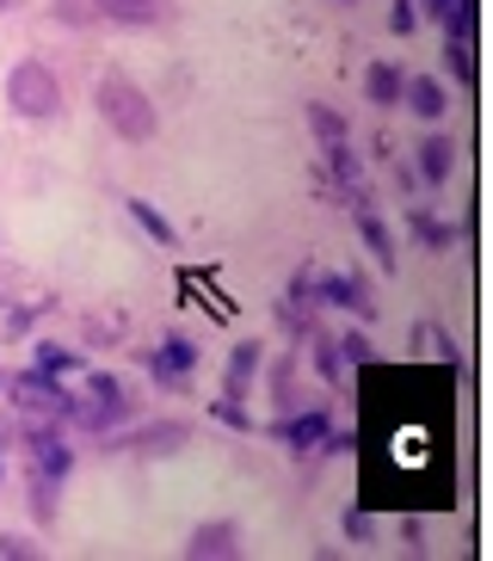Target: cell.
<instances>
[{
  "mask_svg": "<svg viewBox=\"0 0 493 561\" xmlns=\"http://www.w3.org/2000/svg\"><path fill=\"white\" fill-rule=\"evenodd\" d=\"M413 340H420V352H426V358H444V364L457 358V346H450V333H438V328H420Z\"/></svg>",
  "mask_w": 493,
  "mask_h": 561,
  "instance_id": "cell-26",
  "label": "cell"
},
{
  "mask_svg": "<svg viewBox=\"0 0 493 561\" xmlns=\"http://www.w3.org/2000/svg\"><path fill=\"white\" fill-rule=\"evenodd\" d=\"M197 358H204V346H197V340H185V333H167V340H161L154 352H142L148 377L167 382V389H180V382L197 370Z\"/></svg>",
  "mask_w": 493,
  "mask_h": 561,
  "instance_id": "cell-5",
  "label": "cell"
},
{
  "mask_svg": "<svg viewBox=\"0 0 493 561\" xmlns=\"http://www.w3.org/2000/svg\"><path fill=\"white\" fill-rule=\"evenodd\" d=\"M309 302H314V278L302 272V278H290V297H284V321H296V328H302V321H309Z\"/></svg>",
  "mask_w": 493,
  "mask_h": 561,
  "instance_id": "cell-21",
  "label": "cell"
},
{
  "mask_svg": "<svg viewBox=\"0 0 493 561\" xmlns=\"http://www.w3.org/2000/svg\"><path fill=\"white\" fill-rule=\"evenodd\" d=\"M450 68H457L462 87L481 81V62H475V37H450Z\"/></svg>",
  "mask_w": 493,
  "mask_h": 561,
  "instance_id": "cell-20",
  "label": "cell"
},
{
  "mask_svg": "<svg viewBox=\"0 0 493 561\" xmlns=\"http://www.w3.org/2000/svg\"><path fill=\"white\" fill-rule=\"evenodd\" d=\"M401 87H408V75H401L394 62H370V68H364V100L377 105V112L401 105Z\"/></svg>",
  "mask_w": 493,
  "mask_h": 561,
  "instance_id": "cell-12",
  "label": "cell"
},
{
  "mask_svg": "<svg viewBox=\"0 0 493 561\" xmlns=\"http://www.w3.org/2000/svg\"><path fill=\"white\" fill-rule=\"evenodd\" d=\"M420 7H426V13H432V19H438V25H444V19H450V13H457V7H462V0H420Z\"/></svg>",
  "mask_w": 493,
  "mask_h": 561,
  "instance_id": "cell-33",
  "label": "cell"
},
{
  "mask_svg": "<svg viewBox=\"0 0 493 561\" xmlns=\"http://www.w3.org/2000/svg\"><path fill=\"white\" fill-rule=\"evenodd\" d=\"M314 290H321L314 302H333V309H352V314H370V309H377V302H370V284H364L358 272H328Z\"/></svg>",
  "mask_w": 493,
  "mask_h": 561,
  "instance_id": "cell-9",
  "label": "cell"
},
{
  "mask_svg": "<svg viewBox=\"0 0 493 561\" xmlns=\"http://www.w3.org/2000/svg\"><path fill=\"white\" fill-rule=\"evenodd\" d=\"M0 556H7V561H32L37 549L25 543V537H0Z\"/></svg>",
  "mask_w": 493,
  "mask_h": 561,
  "instance_id": "cell-32",
  "label": "cell"
},
{
  "mask_svg": "<svg viewBox=\"0 0 493 561\" xmlns=\"http://www.w3.org/2000/svg\"><path fill=\"white\" fill-rule=\"evenodd\" d=\"M7 7H13V0H0V13H7Z\"/></svg>",
  "mask_w": 493,
  "mask_h": 561,
  "instance_id": "cell-34",
  "label": "cell"
},
{
  "mask_svg": "<svg viewBox=\"0 0 493 561\" xmlns=\"http://www.w3.org/2000/svg\"><path fill=\"white\" fill-rule=\"evenodd\" d=\"M413 234H420V241H426L432 253H444L450 241H457V229H450V222H438L432 210H413Z\"/></svg>",
  "mask_w": 493,
  "mask_h": 561,
  "instance_id": "cell-17",
  "label": "cell"
},
{
  "mask_svg": "<svg viewBox=\"0 0 493 561\" xmlns=\"http://www.w3.org/2000/svg\"><path fill=\"white\" fill-rule=\"evenodd\" d=\"M333 346H340L345 364H377V346H370L364 333H345V340H333Z\"/></svg>",
  "mask_w": 493,
  "mask_h": 561,
  "instance_id": "cell-25",
  "label": "cell"
},
{
  "mask_svg": "<svg viewBox=\"0 0 493 561\" xmlns=\"http://www.w3.org/2000/svg\"><path fill=\"white\" fill-rule=\"evenodd\" d=\"M185 556H192V561H229V556H241V525H229V518L197 525L192 537H185Z\"/></svg>",
  "mask_w": 493,
  "mask_h": 561,
  "instance_id": "cell-6",
  "label": "cell"
},
{
  "mask_svg": "<svg viewBox=\"0 0 493 561\" xmlns=\"http://www.w3.org/2000/svg\"><path fill=\"white\" fill-rule=\"evenodd\" d=\"M401 543H408L413 556H426V525H420V518H408V525H401Z\"/></svg>",
  "mask_w": 493,
  "mask_h": 561,
  "instance_id": "cell-31",
  "label": "cell"
},
{
  "mask_svg": "<svg viewBox=\"0 0 493 561\" xmlns=\"http://www.w3.org/2000/svg\"><path fill=\"white\" fill-rule=\"evenodd\" d=\"M345 537H352V543H370V537H377V525H370L364 512H345Z\"/></svg>",
  "mask_w": 493,
  "mask_h": 561,
  "instance_id": "cell-30",
  "label": "cell"
},
{
  "mask_svg": "<svg viewBox=\"0 0 493 561\" xmlns=\"http://www.w3.org/2000/svg\"><path fill=\"white\" fill-rule=\"evenodd\" d=\"M328 167L345 180V192H358V154L345 149V142H328Z\"/></svg>",
  "mask_w": 493,
  "mask_h": 561,
  "instance_id": "cell-23",
  "label": "cell"
},
{
  "mask_svg": "<svg viewBox=\"0 0 493 561\" xmlns=\"http://www.w3.org/2000/svg\"><path fill=\"white\" fill-rule=\"evenodd\" d=\"M314 364H321V377H328V382L345 377V358H340V346H333V340H314Z\"/></svg>",
  "mask_w": 493,
  "mask_h": 561,
  "instance_id": "cell-28",
  "label": "cell"
},
{
  "mask_svg": "<svg viewBox=\"0 0 493 561\" xmlns=\"http://www.w3.org/2000/svg\"><path fill=\"white\" fill-rule=\"evenodd\" d=\"M7 389H13L19 408H32V413H49V420H68L74 413V401L62 396V377H44V370H19V377H7Z\"/></svg>",
  "mask_w": 493,
  "mask_h": 561,
  "instance_id": "cell-4",
  "label": "cell"
},
{
  "mask_svg": "<svg viewBox=\"0 0 493 561\" xmlns=\"http://www.w3.org/2000/svg\"><path fill=\"white\" fill-rule=\"evenodd\" d=\"M130 445H136V450H154V457H167V450H180V445H185V426H148V432H136Z\"/></svg>",
  "mask_w": 493,
  "mask_h": 561,
  "instance_id": "cell-19",
  "label": "cell"
},
{
  "mask_svg": "<svg viewBox=\"0 0 493 561\" xmlns=\"http://www.w3.org/2000/svg\"><path fill=\"white\" fill-rule=\"evenodd\" d=\"M450 167H457V142H450V136H426V142H420V180L444 185Z\"/></svg>",
  "mask_w": 493,
  "mask_h": 561,
  "instance_id": "cell-13",
  "label": "cell"
},
{
  "mask_svg": "<svg viewBox=\"0 0 493 561\" xmlns=\"http://www.w3.org/2000/svg\"><path fill=\"white\" fill-rule=\"evenodd\" d=\"M309 130L321 136V149H328V142H345V136H352V130H345V117L333 112V105H309Z\"/></svg>",
  "mask_w": 493,
  "mask_h": 561,
  "instance_id": "cell-18",
  "label": "cell"
},
{
  "mask_svg": "<svg viewBox=\"0 0 493 561\" xmlns=\"http://www.w3.org/2000/svg\"><path fill=\"white\" fill-rule=\"evenodd\" d=\"M32 469L49 481H62L74 469V450H68V438L56 426H32Z\"/></svg>",
  "mask_w": 493,
  "mask_h": 561,
  "instance_id": "cell-8",
  "label": "cell"
},
{
  "mask_svg": "<svg viewBox=\"0 0 493 561\" xmlns=\"http://www.w3.org/2000/svg\"><path fill=\"white\" fill-rule=\"evenodd\" d=\"M93 105H99V117H105L124 142H148V136L161 130V117H154L148 93L136 81H124V75H105V81H99V93H93Z\"/></svg>",
  "mask_w": 493,
  "mask_h": 561,
  "instance_id": "cell-1",
  "label": "cell"
},
{
  "mask_svg": "<svg viewBox=\"0 0 493 561\" xmlns=\"http://www.w3.org/2000/svg\"><path fill=\"white\" fill-rule=\"evenodd\" d=\"M56 488H62V481H49V476L32 481V512H37V525H49V518H56Z\"/></svg>",
  "mask_w": 493,
  "mask_h": 561,
  "instance_id": "cell-24",
  "label": "cell"
},
{
  "mask_svg": "<svg viewBox=\"0 0 493 561\" xmlns=\"http://www.w3.org/2000/svg\"><path fill=\"white\" fill-rule=\"evenodd\" d=\"M389 25H394V37H408L413 25H420V7H413V0H394V7H389Z\"/></svg>",
  "mask_w": 493,
  "mask_h": 561,
  "instance_id": "cell-29",
  "label": "cell"
},
{
  "mask_svg": "<svg viewBox=\"0 0 493 561\" xmlns=\"http://www.w3.org/2000/svg\"><path fill=\"white\" fill-rule=\"evenodd\" d=\"M253 377H260V346L246 340V346L229 352V396H246V389H253Z\"/></svg>",
  "mask_w": 493,
  "mask_h": 561,
  "instance_id": "cell-14",
  "label": "cell"
},
{
  "mask_svg": "<svg viewBox=\"0 0 493 561\" xmlns=\"http://www.w3.org/2000/svg\"><path fill=\"white\" fill-rule=\"evenodd\" d=\"M7 105H13L19 117H56L62 112V87H56V75H49L44 62H19L13 75H7Z\"/></svg>",
  "mask_w": 493,
  "mask_h": 561,
  "instance_id": "cell-2",
  "label": "cell"
},
{
  "mask_svg": "<svg viewBox=\"0 0 493 561\" xmlns=\"http://www.w3.org/2000/svg\"><path fill=\"white\" fill-rule=\"evenodd\" d=\"M105 19H117V25H148V19L161 13V0H93Z\"/></svg>",
  "mask_w": 493,
  "mask_h": 561,
  "instance_id": "cell-15",
  "label": "cell"
},
{
  "mask_svg": "<svg viewBox=\"0 0 493 561\" xmlns=\"http://www.w3.org/2000/svg\"><path fill=\"white\" fill-rule=\"evenodd\" d=\"M216 420H222V426H234V432H253V413H246L241 408V401H234V396H222V401H216Z\"/></svg>",
  "mask_w": 493,
  "mask_h": 561,
  "instance_id": "cell-27",
  "label": "cell"
},
{
  "mask_svg": "<svg viewBox=\"0 0 493 561\" xmlns=\"http://www.w3.org/2000/svg\"><path fill=\"white\" fill-rule=\"evenodd\" d=\"M284 438L290 450H314V445H328V432H333V420H328V408H302V413H284L278 426H272Z\"/></svg>",
  "mask_w": 493,
  "mask_h": 561,
  "instance_id": "cell-7",
  "label": "cell"
},
{
  "mask_svg": "<svg viewBox=\"0 0 493 561\" xmlns=\"http://www.w3.org/2000/svg\"><path fill=\"white\" fill-rule=\"evenodd\" d=\"M124 413H130L124 382H117L112 370H93V377H87V401H74V420H81V426H93V432H112Z\"/></svg>",
  "mask_w": 493,
  "mask_h": 561,
  "instance_id": "cell-3",
  "label": "cell"
},
{
  "mask_svg": "<svg viewBox=\"0 0 493 561\" xmlns=\"http://www.w3.org/2000/svg\"><path fill=\"white\" fill-rule=\"evenodd\" d=\"M37 370H44V377H68V370H81V358H74V352H68V346H49V340H44V346H37Z\"/></svg>",
  "mask_w": 493,
  "mask_h": 561,
  "instance_id": "cell-22",
  "label": "cell"
},
{
  "mask_svg": "<svg viewBox=\"0 0 493 561\" xmlns=\"http://www.w3.org/2000/svg\"><path fill=\"white\" fill-rule=\"evenodd\" d=\"M401 100L413 105V117H426V124H438V117L450 112V93H444V81H432V75H413V81L401 87Z\"/></svg>",
  "mask_w": 493,
  "mask_h": 561,
  "instance_id": "cell-11",
  "label": "cell"
},
{
  "mask_svg": "<svg viewBox=\"0 0 493 561\" xmlns=\"http://www.w3.org/2000/svg\"><path fill=\"white\" fill-rule=\"evenodd\" d=\"M352 198V210H358V234H364V248L377 253V265L382 272H394V234H389V222H382L370 204H364V192H345Z\"/></svg>",
  "mask_w": 493,
  "mask_h": 561,
  "instance_id": "cell-10",
  "label": "cell"
},
{
  "mask_svg": "<svg viewBox=\"0 0 493 561\" xmlns=\"http://www.w3.org/2000/svg\"><path fill=\"white\" fill-rule=\"evenodd\" d=\"M0 476H7V457H0Z\"/></svg>",
  "mask_w": 493,
  "mask_h": 561,
  "instance_id": "cell-35",
  "label": "cell"
},
{
  "mask_svg": "<svg viewBox=\"0 0 493 561\" xmlns=\"http://www.w3.org/2000/svg\"><path fill=\"white\" fill-rule=\"evenodd\" d=\"M130 216L142 222V229H148V241H154V248H173V222H167V216L154 210L148 198H130Z\"/></svg>",
  "mask_w": 493,
  "mask_h": 561,
  "instance_id": "cell-16",
  "label": "cell"
}]
</instances>
